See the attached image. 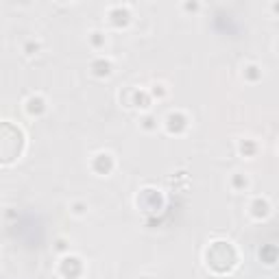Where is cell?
<instances>
[{"instance_id": "20", "label": "cell", "mask_w": 279, "mask_h": 279, "mask_svg": "<svg viewBox=\"0 0 279 279\" xmlns=\"http://www.w3.org/2000/svg\"><path fill=\"white\" fill-rule=\"evenodd\" d=\"M199 7H201L199 2H183V9L186 11H199Z\"/></svg>"}, {"instance_id": "9", "label": "cell", "mask_w": 279, "mask_h": 279, "mask_svg": "<svg viewBox=\"0 0 279 279\" xmlns=\"http://www.w3.org/2000/svg\"><path fill=\"white\" fill-rule=\"evenodd\" d=\"M90 70H92V74H94V76H98V79H105V76H109V74H111L114 66H111L109 59L100 57V59H94L92 66H90Z\"/></svg>"}, {"instance_id": "4", "label": "cell", "mask_w": 279, "mask_h": 279, "mask_svg": "<svg viewBox=\"0 0 279 279\" xmlns=\"http://www.w3.org/2000/svg\"><path fill=\"white\" fill-rule=\"evenodd\" d=\"M164 124H166V131L170 135H181L188 129V116L181 114V111H173V114L166 116Z\"/></svg>"}, {"instance_id": "14", "label": "cell", "mask_w": 279, "mask_h": 279, "mask_svg": "<svg viewBox=\"0 0 279 279\" xmlns=\"http://www.w3.org/2000/svg\"><path fill=\"white\" fill-rule=\"evenodd\" d=\"M249 186V179H247V175H242V173H236L234 177H231V188L234 190H247Z\"/></svg>"}, {"instance_id": "11", "label": "cell", "mask_w": 279, "mask_h": 279, "mask_svg": "<svg viewBox=\"0 0 279 279\" xmlns=\"http://www.w3.org/2000/svg\"><path fill=\"white\" fill-rule=\"evenodd\" d=\"M245 79L247 81H251V83H255V81H260L262 79V68L260 66H255V63H249V66H245Z\"/></svg>"}, {"instance_id": "23", "label": "cell", "mask_w": 279, "mask_h": 279, "mask_svg": "<svg viewBox=\"0 0 279 279\" xmlns=\"http://www.w3.org/2000/svg\"><path fill=\"white\" fill-rule=\"evenodd\" d=\"M277 52H279V41H277Z\"/></svg>"}, {"instance_id": "15", "label": "cell", "mask_w": 279, "mask_h": 279, "mask_svg": "<svg viewBox=\"0 0 279 279\" xmlns=\"http://www.w3.org/2000/svg\"><path fill=\"white\" fill-rule=\"evenodd\" d=\"M140 127L144 129V131H155V129H157V118L151 116V114H146V116L140 120Z\"/></svg>"}, {"instance_id": "22", "label": "cell", "mask_w": 279, "mask_h": 279, "mask_svg": "<svg viewBox=\"0 0 279 279\" xmlns=\"http://www.w3.org/2000/svg\"><path fill=\"white\" fill-rule=\"evenodd\" d=\"M140 279H151V277H140Z\"/></svg>"}, {"instance_id": "8", "label": "cell", "mask_w": 279, "mask_h": 279, "mask_svg": "<svg viewBox=\"0 0 279 279\" xmlns=\"http://www.w3.org/2000/svg\"><path fill=\"white\" fill-rule=\"evenodd\" d=\"M249 212H251V216L255 218V221H264V218H269L271 216V203H269V199H264V197L253 199V203L249 205Z\"/></svg>"}, {"instance_id": "1", "label": "cell", "mask_w": 279, "mask_h": 279, "mask_svg": "<svg viewBox=\"0 0 279 279\" xmlns=\"http://www.w3.org/2000/svg\"><path fill=\"white\" fill-rule=\"evenodd\" d=\"M205 264L207 269H212L218 275L231 273L238 266V251L234 249V245L227 240H216L207 247L205 251Z\"/></svg>"}, {"instance_id": "2", "label": "cell", "mask_w": 279, "mask_h": 279, "mask_svg": "<svg viewBox=\"0 0 279 279\" xmlns=\"http://www.w3.org/2000/svg\"><path fill=\"white\" fill-rule=\"evenodd\" d=\"M162 205H164V197L155 188H144L138 194V207L140 210H144V212H148V214L159 212L162 210Z\"/></svg>"}, {"instance_id": "3", "label": "cell", "mask_w": 279, "mask_h": 279, "mask_svg": "<svg viewBox=\"0 0 279 279\" xmlns=\"http://www.w3.org/2000/svg\"><path fill=\"white\" fill-rule=\"evenodd\" d=\"M59 275L63 279H79L83 275V262L76 255H63L59 262Z\"/></svg>"}, {"instance_id": "5", "label": "cell", "mask_w": 279, "mask_h": 279, "mask_svg": "<svg viewBox=\"0 0 279 279\" xmlns=\"http://www.w3.org/2000/svg\"><path fill=\"white\" fill-rule=\"evenodd\" d=\"M107 17H109V22L114 26L122 28L131 22V9H129L127 4H114V7L107 11Z\"/></svg>"}, {"instance_id": "19", "label": "cell", "mask_w": 279, "mask_h": 279, "mask_svg": "<svg viewBox=\"0 0 279 279\" xmlns=\"http://www.w3.org/2000/svg\"><path fill=\"white\" fill-rule=\"evenodd\" d=\"M37 50H39V41L31 39V41H26V44H24V52H26V55H35Z\"/></svg>"}, {"instance_id": "12", "label": "cell", "mask_w": 279, "mask_h": 279, "mask_svg": "<svg viewBox=\"0 0 279 279\" xmlns=\"http://www.w3.org/2000/svg\"><path fill=\"white\" fill-rule=\"evenodd\" d=\"M238 151H240L245 157H253L255 151H258V144H255V142H251V140H242L240 146H238Z\"/></svg>"}, {"instance_id": "16", "label": "cell", "mask_w": 279, "mask_h": 279, "mask_svg": "<svg viewBox=\"0 0 279 279\" xmlns=\"http://www.w3.org/2000/svg\"><path fill=\"white\" fill-rule=\"evenodd\" d=\"M166 94H168V90H166L164 83H155V85L151 87V96H153V98H159V100H162V98H166Z\"/></svg>"}, {"instance_id": "6", "label": "cell", "mask_w": 279, "mask_h": 279, "mask_svg": "<svg viewBox=\"0 0 279 279\" xmlns=\"http://www.w3.org/2000/svg\"><path fill=\"white\" fill-rule=\"evenodd\" d=\"M114 166H116V162L109 153H96L92 157V170L96 175H109L114 170Z\"/></svg>"}, {"instance_id": "7", "label": "cell", "mask_w": 279, "mask_h": 279, "mask_svg": "<svg viewBox=\"0 0 279 279\" xmlns=\"http://www.w3.org/2000/svg\"><path fill=\"white\" fill-rule=\"evenodd\" d=\"M24 109H26V114L31 116V118H39L46 109H48V105H46L44 96H39V94H33V96H28V98H26Z\"/></svg>"}, {"instance_id": "21", "label": "cell", "mask_w": 279, "mask_h": 279, "mask_svg": "<svg viewBox=\"0 0 279 279\" xmlns=\"http://www.w3.org/2000/svg\"><path fill=\"white\" fill-rule=\"evenodd\" d=\"M273 11H275V13H279V2H273V7H271Z\"/></svg>"}, {"instance_id": "17", "label": "cell", "mask_w": 279, "mask_h": 279, "mask_svg": "<svg viewBox=\"0 0 279 279\" xmlns=\"http://www.w3.org/2000/svg\"><path fill=\"white\" fill-rule=\"evenodd\" d=\"M70 212H72L74 216H83V214H87V203H83V201H74V203L70 205Z\"/></svg>"}, {"instance_id": "18", "label": "cell", "mask_w": 279, "mask_h": 279, "mask_svg": "<svg viewBox=\"0 0 279 279\" xmlns=\"http://www.w3.org/2000/svg\"><path fill=\"white\" fill-rule=\"evenodd\" d=\"M55 251H59V253H66V255H68V251H70L68 240H66V238H59V240L55 242Z\"/></svg>"}, {"instance_id": "13", "label": "cell", "mask_w": 279, "mask_h": 279, "mask_svg": "<svg viewBox=\"0 0 279 279\" xmlns=\"http://www.w3.org/2000/svg\"><path fill=\"white\" fill-rule=\"evenodd\" d=\"M105 41H107V37H105L103 31H92V33H90V44H92V48L100 50V48L105 46Z\"/></svg>"}, {"instance_id": "10", "label": "cell", "mask_w": 279, "mask_h": 279, "mask_svg": "<svg viewBox=\"0 0 279 279\" xmlns=\"http://www.w3.org/2000/svg\"><path fill=\"white\" fill-rule=\"evenodd\" d=\"M151 92H144V90H133V98H131V105L129 107H142V109H148L151 107Z\"/></svg>"}]
</instances>
